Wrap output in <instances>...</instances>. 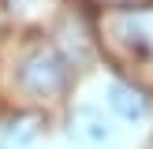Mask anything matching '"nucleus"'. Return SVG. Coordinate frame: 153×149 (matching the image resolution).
<instances>
[{
    "mask_svg": "<svg viewBox=\"0 0 153 149\" xmlns=\"http://www.w3.org/2000/svg\"><path fill=\"white\" fill-rule=\"evenodd\" d=\"M105 41L123 60L153 63V11H131L120 7L105 19Z\"/></svg>",
    "mask_w": 153,
    "mask_h": 149,
    "instance_id": "nucleus-1",
    "label": "nucleus"
},
{
    "mask_svg": "<svg viewBox=\"0 0 153 149\" xmlns=\"http://www.w3.org/2000/svg\"><path fill=\"white\" fill-rule=\"evenodd\" d=\"M19 86L34 101H49L67 86V60L52 45H34L19 63Z\"/></svg>",
    "mask_w": 153,
    "mask_h": 149,
    "instance_id": "nucleus-2",
    "label": "nucleus"
},
{
    "mask_svg": "<svg viewBox=\"0 0 153 149\" xmlns=\"http://www.w3.org/2000/svg\"><path fill=\"white\" fill-rule=\"evenodd\" d=\"M71 138L82 142V145L90 149H101V145H112V123L105 119L101 108H94V104H79V108L71 112Z\"/></svg>",
    "mask_w": 153,
    "mask_h": 149,
    "instance_id": "nucleus-3",
    "label": "nucleus"
},
{
    "mask_svg": "<svg viewBox=\"0 0 153 149\" xmlns=\"http://www.w3.org/2000/svg\"><path fill=\"white\" fill-rule=\"evenodd\" d=\"M108 104H112L116 116L131 119V123H138V119L149 116V97L138 86H131V82H112L108 86Z\"/></svg>",
    "mask_w": 153,
    "mask_h": 149,
    "instance_id": "nucleus-4",
    "label": "nucleus"
},
{
    "mask_svg": "<svg viewBox=\"0 0 153 149\" xmlns=\"http://www.w3.org/2000/svg\"><path fill=\"white\" fill-rule=\"evenodd\" d=\"M37 134H41V123H37V119H15V123L0 134V149H34Z\"/></svg>",
    "mask_w": 153,
    "mask_h": 149,
    "instance_id": "nucleus-5",
    "label": "nucleus"
},
{
    "mask_svg": "<svg viewBox=\"0 0 153 149\" xmlns=\"http://www.w3.org/2000/svg\"><path fill=\"white\" fill-rule=\"evenodd\" d=\"M11 4H15V7H26V4H34V0H11Z\"/></svg>",
    "mask_w": 153,
    "mask_h": 149,
    "instance_id": "nucleus-6",
    "label": "nucleus"
}]
</instances>
